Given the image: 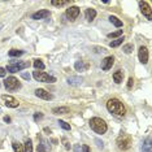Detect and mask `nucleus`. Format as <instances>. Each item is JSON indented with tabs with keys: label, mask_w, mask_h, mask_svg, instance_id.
I'll return each mask as SVG.
<instances>
[{
	"label": "nucleus",
	"mask_w": 152,
	"mask_h": 152,
	"mask_svg": "<svg viewBox=\"0 0 152 152\" xmlns=\"http://www.w3.org/2000/svg\"><path fill=\"white\" fill-rule=\"evenodd\" d=\"M124 39H125V38H124V37H120V38H117L116 40H113V42H110V44H109V46H110V47H113V48H115V47H118L120 44H122Z\"/></svg>",
	"instance_id": "nucleus-26"
},
{
	"label": "nucleus",
	"mask_w": 152,
	"mask_h": 152,
	"mask_svg": "<svg viewBox=\"0 0 152 152\" xmlns=\"http://www.w3.org/2000/svg\"><path fill=\"white\" fill-rule=\"evenodd\" d=\"M3 29V23H0V30H1Z\"/></svg>",
	"instance_id": "nucleus-40"
},
{
	"label": "nucleus",
	"mask_w": 152,
	"mask_h": 152,
	"mask_svg": "<svg viewBox=\"0 0 152 152\" xmlns=\"http://www.w3.org/2000/svg\"><path fill=\"white\" fill-rule=\"evenodd\" d=\"M139 8H140V12L143 13V16H146L147 17V20H152V15H151V12H152V9H151V5L148 4L147 1H139Z\"/></svg>",
	"instance_id": "nucleus-7"
},
{
	"label": "nucleus",
	"mask_w": 152,
	"mask_h": 152,
	"mask_svg": "<svg viewBox=\"0 0 152 152\" xmlns=\"http://www.w3.org/2000/svg\"><path fill=\"white\" fill-rule=\"evenodd\" d=\"M1 99L4 100L5 105L9 107V108H17V107L20 105L18 100H16V99L13 98V96H11V95H1Z\"/></svg>",
	"instance_id": "nucleus-8"
},
{
	"label": "nucleus",
	"mask_w": 152,
	"mask_h": 152,
	"mask_svg": "<svg viewBox=\"0 0 152 152\" xmlns=\"http://www.w3.org/2000/svg\"><path fill=\"white\" fill-rule=\"evenodd\" d=\"M74 68L77 72H86L88 69V64L85 63V61H82V60H78V61H75Z\"/></svg>",
	"instance_id": "nucleus-14"
},
{
	"label": "nucleus",
	"mask_w": 152,
	"mask_h": 152,
	"mask_svg": "<svg viewBox=\"0 0 152 152\" xmlns=\"http://www.w3.org/2000/svg\"><path fill=\"white\" fill-rule=\"evenodd\" d=\"M95 143H96V146H98V148H103V147H104V144H103V142L100 140V139H98V138H96V139H95Z\"/></svg>",
	"instance_id": "nucleus-33"
},
{
	"label": "nucleus",
	"mask_w": 152,
	"mask_h": 152,
	"mask_svg": "<svg viewBox=\"0 0 152 152\" xmlns=\"http://www.w3.org/2000/svg\"><path fill=\"white\" fill-rule=\"evenodd\" d=\"M133 85H134V79H133V77H130L129 78V82H127V88H131V87H133Z\"/></svg>",
	"instance_id": "nucleus-35"
},
{
	"label": "nucleus",
	"mask_w": 152,
	"mask_h": 152,
	"mask_svg": "<svg viewBox=\"0 0 152 152\" xmlns=\"http://www.w3.org/2000/svg\"><path fill=\"white\" fill-rule=\"evenodd\" d=\"M12 147H13V150H15V152H23V146L20 143H17V142H13Z\"/></svg>",
	"instance_id": "nucleus-27"
},
{
	"label": "nucleus",
	"mask_w": 152,
	"mask_h": 152,
	"mask_svg": "<svg viewBox=\"0 0 152 152\" xmlns=\"http://www.w3.org/2000/svg\"><path fill=\"white\" fill-rule=\"evenodd\" d=\"M51 4L53 7H64V5L70 4V1H69V0H52Z\"/></svg>",
	"instance_id": "nucleus-21"
},
{
	"label": "nucleus",
	"mask_w": 152,
	"mask_h": 152,
	"mask_svg": "<svg viewBox=\"0 0 152 152\" xmlns=\"http://www.w3.org/2000/svg\"><path fill=\"white\" fill-rule=\"evenodd\" d=\"M33 77H34L35 81H38V82H44V83H55V82H56V78H55L53 75H50V74L44 73V72H39V70L34 72Z\"/></svg>",
	"instance_id": "nucleus-3"
},
{
	"label": "nucleus",
	"mask_w": 152,
	"mask_h": 152,
	"mask_svg": "<svg viewBox=\"0 0 152 152\" xmlns=\"http://www.w3.org/2000/svg\"><path fill=\"white\" fill-rule=\"evenodd\" d=\"M70 112V109L68 107H57V108H53L52 109V113L53 115H66V113Z\"/></svg>",
	"instance_id": "nucleus-16"
},
{
	"label": "nucleus",
	"mask_w": 152,
	"mask_h": 152,
	"mask_svg": "<svg viewBox=\"0 0 152 152\" xmlns=\"http://www.w3.org/2000/svg\"><path fill=\"white\" fill-rule=\"evenodd\" d=\"M61 140H63V144H64V148H65V150H66V151L70 150V144H69V142H68L66 138H63Z\"/></svg>",
	"instance_id": "nucleus-31"
},
{
	"label": "nucleus",
	"mask_w": 152,
	"mask_h": 152,
	"mask_svg": "<svg viewBox=\"0 0 152 152\" xmlns=\"http://www.w3.org/2000/svg\"><path fill=\"white\" fill-rule=\"evenodd\" d=\"M4 121L9 124V122H11V117H9V116H5V117H4Z\"/></svg>",
	"instance_id": "nucleus-39"
},
{
	"label": "nucleus",
	"mask_w": 152,
	"mask_h": 152,
	"mask_svg": "<svg viewBox=\"0 0 152 152\" xmlns=\"http://www.w3.org/2000/svg\"><path fill=\"white\" fill-rule=\"evenodd\" d=\"M117 147L121 151H127L131 147V137L129 134H121L117 138Z\"/></svg>",
	"instance_id": "nucleus-4"
},
{
	"label": "nucleus",
	"mask_w": 152,
	"mask_h": 152,
	"mask_svg": "<svg viewBox=\"0 0 152 152\" xmlns=\"http://www.w3.org/2000/svg\"><path fill=\"white\" fill-rule=\"evenodd\" d=\"M85 17H86V20H87V21H92V20H95V17H96V11H95V9H92V8L86 9Z\"/></svg>",
	"instance_id": "nucleus-17"
},
{
	"label": "nucleus",
	"mask_w": 152,
	"mask_h": 152,
	"mask_svg": "<svg viewBox=\"0 0 152 152\" xmlns=\"http://www.w3.org/2000/svg\"><path fill=\"white\" fill-rule=\"evenodd\" d=\"M133 44H126V46H124V48H122V51L125 53H131L133 52Z\"/></svg>",
	"instance_id": "nucleus-28"
},
{
	"label": "nucleus",
	"mask_w": 152,
	"mask_h": 152,
	"mask_svg": "<svg viewBox=\"0 0 152 152\" xmlns=\"http://www.w3.org/2000/svg\"><path fill=\"white\" fill-rule=\"evenodd\" d=\"M68 83L70 86H78L82 83V78L81 77H69L68 78Z\"/></svg>",
	"instance_id": "nucleus-20"
},
{
	"label": "nucleus",
	"mask_w": 152,
	"mask_h": 152,
	"mask_svg": "<svg viewBox=\"0 0 152 152\" xmlns=\"http://www.w3.org/2000/svg\"><path fill=\"white\" fill-rule=\"evenodd\" d=\"M29 66H30L29 61H20V63H15L12 65H8V68H7L5 70L11 72V73H17V72H21V70H23V69H26Z\"/></svg>",
	"instance_id": "nucleus-6"
},
{
	"label": "nucleus",
	"mask_w": 152,
	"mask_h": 152,
	"mask_svg": "<svg viewBox=\"0 0 152 152\" xmlns=\"http://www.w3.org/2000/svg\"><path fill=\"white\" fill-rule=\"evenodd\" d=\"M115 64V57L113 56H107L104 60L102 61V69L103 70H109Z\"/></svg>",
	"instance_id": "nucleus-12"
},
{
	"label": "nucleus",
	"mask_w": 152,
	"mask_h": 152,
	"mask_svg": "<svg viewBox=\"0 0 152 152\" xmlns=\"http://www.w3.org/2000/svg\"><path fill=\"white\" fill-rule=\"evenodd\" d=\"M90 127L95 131L96 134H104L107 130H108V126H107L105 121L99 118V117H92L90 120Z\"/></svg>",
	"instance_id": "nucleus-2"
},
{
	"label": "nucleus",
	"mask_w": 152,
	"mask_h": 152,
	"mask_svg": "<svg viewBox=\"0 0 152 152\" xmlns=\"http://www.w3.org/2000/svg\"><path fill=\"white\" fill-rule=\"evenodd\" d=\"M34 66H35V69H38V70H43L44 68V64L42 60H39V58H37V60H34Z\"/></svg>",
	"instance_id": "nucleus-25"
},
{
	"label": "nucleus",
	"mask_w": 152,
	"mask_h": 152,
	"mask_svg": "<svg viewBox=\"0 0 152 152\" xmlns=\"http://www.w3.org/2000/svg\"><path fill=\"white\" fill-rule=\"evenodd\" d=\"M107 109H108L113 116L120 117V118L126 115V108H125V105H124L122 103H121L118 99H116V98L109 99L108 102H107Z\"/></svg>",
	"instance_id": "nucleus-1"
},
{
	"label": "nucleus",
	"mask_w": 152,
	"mask_h": 152,
	"mask_svg": "<svg viewBox=\"0 0 152 152\" xmlns=\"http://www.w3.org/2000/svg\"><path fill=\"white\" fill-rule=\"evenodd\" d=\"M4 87L8 91H16V90L21 88V82H18V79L15 77H8L4 81Z\"/></svg>",
	"instance_id": "nucleus-5"
},
{
	"label": "nucleus",
	"mask_w": 152,
	"mask_h": 152,
	"mask_svg": "<svg viewBox=\"0 0 152 152\" xmlns=\"http://www.w3.org/2000/svg\"><path fill=\"white\" fill-rule=\"evenodd\" d=\"M121 35H122V30H117V31L108 34V38H117V37H121Z\"/></svg>",
	"instance_id": "nucleus-29"
},
{
	"label": "nucleus",
	"mask_w": 152,
	"mask_h": 152,
	"mask_svg": "<svg viewBox=\"0 0 152 152\" xmlns=\"http://www.w3.org/2000/svg\"><path fill=\"white\" fill-rule=\"evenodd\" d=\"M23 152H33V142L27 139L23 144Z\"/></svg>",
	"instance_id": "nucleus-23"
},
{
	"label": "nucleus",
	"mask_w": 152,
	"mask_h": 152,
	"mask_svg": "<svg viewBox=\"0 0 152 152\" xmlns=\"http://www.w3.org/2000/svg\"><path fill=\"white\" fill-rule=\"evenodd\" d=\"M50 16H51L50 11H47V9H42V11L35 12L31 17H33V20H44V18H48Z\"/></svg>",
	"instance_id": "nucleus-13"
},
{
	"label": "nucleus",
	"mask_w": 152,
	"mask_h": 152,
	"mask_svg": "<svg viewBox=\"0 0 152 152\" xmlns=\"http://www.w3.org/2000/svg\"><path fill=\"white\" fill-rule=\"evenodd\" d=\"M109 21L112 22V23H113V25H115L116 27H121V26H122V21L117 18L116 16H109Z\"/></svg>",
	"instance_id": "nucleus-22"
},
{
	"label": "nucleus",
	"mask_w": 152,
	"mask_h": 152,
	"mask_svg": "<svg viewBox=\"0 0 152 152\" xmlns=\"http://www.w3.org/2000/svg\"><path fill=\"white\" fill-rule=\"evenodd\" d=\"M138 57H139V61L142 64H147L148 63V50H147V47H144V46L139 47Z\"/></svg>",
	"instance_id": "nucleus-10"
},
{
	"label": "nucleus",
	"mask_w": 152,
	"mask_h": 152,
	"mask_svg": "<svg viewBox=\"0 0 152 152\" xmlns=\"http://www.w3.org/2000/svg\"><path fill=\"white\" fill-rule=\"evenodd\" d=\"M35 95L38 96V98L43 99V100H52L53 99V95L51 94V92L46 91L44 88H37L35 90Z\"/></svg>",
	"instance_id": "nucleus-11"
},
{
	"label": "nucleus",
	"mask_w": 152,
	"mask_h": 152,
	"mask_svg": "<svg viewBox=\"0 0 152 152\" xmlns=\"http://www.w3.org/2000/svg\"><path fill=\"white\" fill-rule=\"evenodd\" d=\"M74 151H75V152H82V148H81V146H79V144H77V146L74 147Z\"/></svg>",
	"instance_id": "nucleus-38"
},
{
	"label": "nucleus",
	"mask_w": 152,
	"mask_h": 152,
	"mask_svg": "<svg viewBox=\"0 0 152 152\" xmlns=\"http://www.w3.org/2000/svg\"><path fill=\"white\" fill-rule=\"evenodd\" d=\"M50 151V146H48L47 140L40 139V143L38 144V152H47Z\"/></svg>",
	"instance_id": "nucleus-18"
},
{
	"label": "nucleus",
	"mask_w": 152,
	"mask_h": 152,
	"mask_svg": "<svg viewBox=\"0 0 152 152\" xmlns=\"http://www.w3.org/2000/svg\"><path fill=\"white\" fill-rule=\"evenodd\" d=\"M79 13H81V11H79V8L78 7H70V8H68L66 9V17H68V20H70V21H74L75 18L79 16Z\"/></svg>",
	"instance_id": "nucleus-9"
},
{
	"label": "nucleus",
	"mask_w": 152,
	"mask_h": 152,
	"mask_svg": "<svg viewBox=\"0 0 152 152\" xmlns=\"http://www.w3.org/2000/svg\"><path fill=\"white\" fill-rule=\"evenodd\" d=\"M5 74H7V70L4 68H0V77H5Z\"/></svg>",
	"instance_id": "nucleus-37"
},
{
	"label": "nucleus",
	"mask_w": 152,
	"mask_h": 152,
	"mask_svg": "<svg viewBox=\"0 0 152 152\" xmlns=\"http://www.w3.org/2000/svg\"><path fill=\"white\" fill-rule=\"evenodd\" d=\"M21 77H22L23 79H26V81H30V74H27V73H22Z\"/></svg>",
	"instance_id": "nucleus-36"
},
{
	"label": "nucleus",
	"mask_w": 152,
	"mask_h": 152,
	"mask_svg": "<svg viewBox=\"0 0 152 152\" xmlns=\"http://www.w3.org/2000/svg\"><path fill=\"white\" fill-rule=\"evenodd\" d=\"M58 125H60L61 127H63L64 130H70V125H69V124H66L65 122V121H58Z\"/></svg>",
	"instance_id": "nucleus-30"
},
{
	"label": "nucleus",
	"mask_w": 152,
	"mask_h": 152,
	"mask_svg": "<svg viewBox=\"0 0 152 152\" xmlns=\"http://www.w3.org/2000/svg\"><path fill=\"white\" fill-rule=\"evenodd\" d=\"M81 148H82V152H91V148H90L87 144H83Z\"/></svg>",
	"instance_id": "nucleus-34"
},
{
	"label": "nucleus",
	"mask_w": 152,
	"mask_h": 152,
	"mask_svg": "<svg viewBox=\"0 0 152 152\" xmlns=\"http://www.w3.org/2000/svg\"><path fill=\"white\" fill-rule=\"evenodd\" d=\"M122 79H124V72L122 70H117V72L113 73V81H115L117 85L121 83V82H122Z\"/></svg>",
	"instance_id": "nucleus-19"
},
{
	"label": "nucleus",
	"mask_w": 152,
	"mask_h": 152,
	"mask_svg": "<svg viewBox=\"0 0 152 152\" xmlns=\"http://www.w3.org/2000/svg\"><path fill=\"white\" fill-rule=\"evenodd\" d=\"M142 152H152V146H151V137H147L146 140L142 144Z\"/></svg>",
	"instance_id": "nucleus-15"
},
{
	"label": "nucleus",
	"mask_w": 152,
	"mask_h": 152,
	"mask_svg": "<svg viewBox=\"0 0 152 152\" xmlns=\"http://www.w3.org/2000/svg\"><path fill=\"white\" fill-rule=\"evenodd\" d=\"M43 118V113H35L34 115V121H39Z\"/></svg>",
	"instance_id": "nucleus-32"
},
{
	"label": "nucleus",
	"mask_w": 152,
	"mask_h": 152,
	"mask_svg": "<svg viewBox=\"0 0 152 152\" xmlns=\"http://www.w3.org/2000/svg\"><path fill=\"white\" fill-rule=\"evenodd\" d=\"M8 55L11 57H18V56H22L23 55V51H20V50H11L8 52Z\"/></svg>",
	"instance_id": "nucleus-24"
}]
</instances>
